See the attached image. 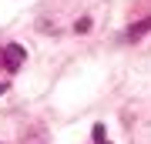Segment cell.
Listing matches in <instances>:
<instances>
[{"mask_svg":"<svg viewBox=\"0 0 151 144\" xmlns=\"http://www.w3.org/2000/svg\"><path fill=\"white\" fill-rule=\"evenodd\" d=\"M4 57H7V70H17V67L24 64V57H27V54H24L20 44H7V47H4Z\"/></svg>","mask_w":151,"mask_h":144,"instance_id":"6da1fadb","label":"cell"},{"mask_svg":"<svg viewBox=\"0 0 151 144\" xmlns=\"http://www.w3.org/2000/svg\"><path fill=\"white\" fill-rule=\"evenodd\" d=\"M74 30L77 34H87V30H91V17H81V20L74 24Z\"/></svg>","mask_w":151,"mask_h":144,"instance_id":"3957f363","label":"cell"},{"mask_svg":"<svg viewBox=\"0 0 151 144\" xmlns=\"http://www.w3.org/2000/svg\"><path fill=\"white\" fill-rule=\"evenodd\" d=\"M91 138H94L97 144H104V124H94V131H91Z\"/></svg>","mask_w":151,"mask_h":144,"instance_id":"277c9868","label":"cell"},{"mask_svg":"<svg viewBox=\"0 0 151 144\" xmlns=\"http://www.w3.org/2000/svg\"><path fill=\"white\" fill-rule=\"evenodd\" d=\"M151 30V17H148V20H141V24H134V27H131V30H128V40H141V34H148Z\"/></svg>","mask_w":151,"mask_h":144,"instance_id":"7a4b0ae2","label":"cell"},{"mask_svg":"<svg viewBox=\"0 0 151 144\" xmlns=\"http://www.w3.org/2000/svg\"><path fill=\"white\" fill-rule=\"evenodd\" d=\"M0 70H7V57H4V47H0Z\"/></svg>","mask_w":151,"mask_h":144,"instance_id":"5b68a950","label":"cell"},{"mask_svg":"<svg viewBox=\"0 0 151 144\" xmlns=\"http://www.w3.org/2000/svg\"><path fill=\"white\" fill-rule=\"evenodd\" d=\"M4 91H7V84H4V80H0V94H4Z\"/></svg>","mask_w":151,"mask_h":144,"instance_id":"8992f818","label":"cell"}]
</instances>
